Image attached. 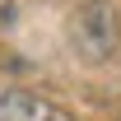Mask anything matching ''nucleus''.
<instances>
[{"label":"nucleus","instance_id":"obj_1","mask_svg":"<svg viewBox=\"0 0 121 121\" xmlns=\"http://www.w3.org/2000/svg\"><path fill=\"white\" fill-rule=\"evenodd\" d=\"M117 37H121V19L107 0H84L70 19V42L84 60H107L117 51Z\"/></svg>","mask_w":121,"mask_h":121},{"label":"nucleus","instance_id":"obj_2","mask_svg":"<svg viewBox=\"0 0 121 121\" xmlns=\"http://www.w3.org/2000/svg\"><path fill=\"white\" fill-rule=\"evenodd\" d=\"M0 121H75V112L33 89H0Z\"/></svg>","mask_w":121,"mask_h":121},{"label":"nucleus","instance_id":"obj_3","mask_svg":"<svg viewBox=\"0 0 121 121\" xmlns=\"http://www.w3.org/2000/svg\"><path fill=\"white\" fill-rule=\"evenodd\" d=\"M117 121H121V117H117Z\"/></svg>","mask_w":121,"mask_h":121}]
</instances>
